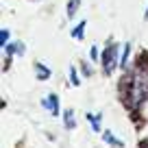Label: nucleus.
I'll return each instance as SVG.
<instances>
[{
  "mask_svg": "<svg viewBox=\"0 0 148 148\" xmlns=\"http://www.w3.org/2000/svg\"><path fill=\"white\" fill-rule=\"evenodd\" d=\"M118 63H120V59H118V46L111 42L105 48V52H102V70H105V74H111Z\"/></svg>",
  "mask_w": 148,
  "mask_h": 148,
  "instance_id": "2",
  "label": "nucleus"
},
{
  "mask_svg": "<svg viewBox=\"0 0 148 148\" xmlns=\"http://www.w3.org/2000/svg\"><path fill=\"white\" fill-rule=\"evenodd\" d=\"M87 120L92 122L94 131H100V116H94V113H87Z\"/></svg>",
  "mask_w": 148,
  "mask_h": 148,
  "instance_id": "8",
  "label": "nucleus"
},
{
  "mask_svg": "<svg viewBox=\"0 0 148 148\" xmlns=\"http://www.w3.org/2000/svg\"><path fill=\"white\" fill-rule=\"evenodd\" d=\"M44 105L48 107V109L52 111V116H57V113H59V96H57V94H50V96L46 98V100H44Z\"/></svg>",
  "mask_w": 148,
  "mask_h": 148,
  "instance_id": "3",
  "label": "nucleus"
},
{
  "mask_svg": "<svg viewBox=\"0 0 148 148\" xmlns=\"http://www.w3.org/2000/svg\"><path fill=\"white\" fill-rule=\"evenodd\" d=\"M129 55H131V44H124V52H122V57H120V68H124V65H126Z\"/></svg>",
  "mask_w": 148,
  "mask_h": 148,
  "instance_id": "9",
  "label": "nucleus"
},
{
  "mask_svg": "<svg viewBox=\"0 0 148 148\" xmlns=\"http://www.w3.org/2000/svg\"><path fill=\"white\" fill-rule=\"evenodd\" d=\"M63 122H65L68 129H74V126H76V122H74V111L72 109H65L63 111Z\"/></svg>",
  "mask_w": 148,
  "mask_h": 148,
  "instance_id": "6",
  "label": "nucleus"
},
{
  "mask_svg": "<svg viewBox=\"0 0 148 148\" xmlns=\"http://www.w3.org/2000/svg\"><path fill=\"white\" fill-rule=\"evenodd\" d=\"M81 68H83V74H85V76H89V74H92V70L87 68V63H81Z\"/></svg>",
  "mask_w": 148,
  "mask_h": 148,
  "instance_id": "13",
  "label": "nucleus"
},
{
  "mask_svg": "<svg viewBox=\"0 0 148 148\" xmlns=\"http://www.w3.org/2000/svg\"><path fill=\"white\" fill-rule=\"evenodd\" d=\"M102 137H105V142H109L111 146H116V148H122V146H124L118 137H113V133H111V131H105V133H102Z\"/></svg>",
  "mask_w": 148,
  "mask_h": 148,
  "instance_id": "5",
  "label": "nucleus"
},
{
  "mask_svg": "<svg viewBox=\"0 0 148 148\" xmlns=\"http://www.w3.org/2000/svg\"><path fill=\"white\" fill-rule=\"evenodd\" d=\"M7 39H9V31L2 28V33H0V46H7Z\"/></svg>",
  "mask_w": 148,
  "mask_h": 148,
  "instance_id": "11",
  "label": "nucleus"
},
{
  "mask_svg": "<svg viewBox=\"0 0 148 148\" xmlns=\"http://www.w3.org/2000/svg\"><path fill=\"white\" fill-rule=\"evenodd\" d=\"M79 5H81V0H70V2H68V18H72V15L76 13Z\"/></svg>",
  "mask_w": 148,
  "mask_h": 148,
  "instance_id": "10",
  "label": "nucleus"
},
{
  "mask_svg": "<svg viewBox=\"0 0 148 148\" xmlns=\"http://www.w3.org/2000/svg\"><path fill=\"white\" fill-rule=\"evenodd\" d=\"M126 96H129L131 107L142 105L148 98V70L137 68L133 72V76H131V81H129V92H126Z\"/></svg>",
  "mask_w": 148,
  "mask_h": 148,
  "instance_id": "1",
  "label": "nucleus"
},
{
  "mask_svg": "<svg viewBox=\"0 0 148 148\" xmlns=\"http://www.w3.org/2000/svg\"><path fill=\"white\" fill-rule=\"evenodd\" d=\"M70 79H72V85H79V83H81L79 76H76V70H74V68H70Z\"/></svg>",
  "mask_w": 148,
  "mask_h": 148,
  "instance_id": "12",
  "label": "nucleus"
},
{
  "mask_svg": "<svg viewBox=\"0 0 148 148\" xmlns=\"http://www.w3.org/2000/svg\"><path fill=\"white\" fill-rule=\"evenodd\" d=\"M146 18H148V9H146Z\"/></svg>",
  "mask_w": 148,
  "mask_h": 148,
  "instance_id": "15",
  "label": "nucleus"
},
{
  "mask_svg": "<svg viewBox=\"0 0 148 148\" xmlns=\"http://www.w3.org/2000/svg\"><path fill=\"white\" fill-rule=\"evenodd\" d=\"M35 72H37V76H39L42 81H48V79H50V70H48L44 63H35Z\"/></svg>",
  "mask_w": 148,
  "mask_h": 148,
  "instance_id": "4",
  "label": "nucleus"
},
{
  "mask_svg": "<svg viewBox=\"0 0 148 148\" xmlns=\"http://www.w3.org/2000/svg\"><path fill=\"white\" fill-rule=\"evenodd\" d=\"M85 26H87V20H81L79 26L72 31V37H74V39H83V31H85Z\"/></svg>",
  "mask_w": 148,
  "mask_h": 148,
  "instance_id": "7",
  "label": "nucleus"
},
{
  "mask_svg": "<svg viewBox=\"0 0 148 148\" xmlns=\"http://www.w3.org/2000/svg\"><path fill=\"white\" fill-rule=\"evenodd\" d=\"M92 59L98 61V48H96V46H92Z\"/></svg>",
  "mask_w": 148,
  "mask_h": 148,
  "instance_id": "14",
  "label": "nucleus"
}]
</instances>
